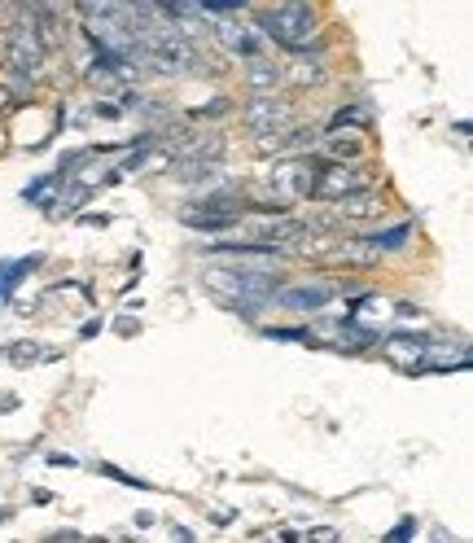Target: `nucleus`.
Listing matches in <instances>:
<instances>
[{
    "mask_svg": "<svg viewBox=\"0 0 473 543\" xmlns=\"http://www.w3.org/2000/svg\"><path fill=\"white\" fill-rule=\"evenodd\" d=\"M259 31L268 40H276L290 53H307L316 44V9L311 5H268L259 9Z\"/></svg>",
    "mask_w": 473,
    "mask_h": 543,
    "instance_id": "f257e3e1",
    "label": "nucleus"
},
{
    "mask_svg": "<svg viewBox=\"0 0 473 543\" xmlns=\"http://www.w3.org/2000/svg\"><path fill=\"white\" fill-rule=\"evenodd\" d=\"M44 53L49 49H44V40L36 36V27H31L27 18L0 27V57H5L9 71L18 79H36L44 71Z\"/></svg>",
    "mask_w": 473,
    "mask_h": 543,
    "instance_id": "f03ea898",
    "label": "nucleus"
},
{
    "mask_svg": "<svg viewBox=\"0 0 473 543\" xmlns=\"http://www.w3.org/2000/svg\"><path fill=\"white\" fill-rule=\"evenodd\" d=\"M368 180H373V176H368L364 163H329V167L316 171L311 198H320V202H346V198H355V193H364Z\"/></svg>",
    "mask_w": 473,
    "mask_h": 543,
    "instance_id": "7ed1b4c3",
    "label": "nucleus"
},
{
    "mask_svg": "<svg viewBox=\"0 0 473 543\" xmlns=\"http://www.w3.org/2000/svg\"><path fill=\"white\" fill-rule=\"evenodd\" d=\"M316 163L311 158H290V163H276L268 171V189L276 202H303L311 198V184H316Z\"/></svg>",
    "mask_w": 473,
    "mask_h": 543,
    "instance_id": "20e7f679",
    "label": "nucleus"
},
{
    "mask_svg": "<svg viewBox=\"0 0 473 543\" xmlns=\"http://www.w3.org/2000/svg\"><path fill=\"white\" fill-rule=\"evenodd\" d=\"M241 123L255 136H281L285 127L294 123V110H290V101H281V97H250L246 110H241Z\"/></svg>",
    "mask_w": 473,
    "mask_h": 543,
    "instance_id": "39448f33",
    "label": "nucleus"
},
{
    "mask_svg": "<svg viewBox=\"0 0 473 543\" xmlns=\"http://www.w3.org/2000/svg\"><path fill=\"white\" fill-rule=\"evenodd\" d=\"M382 355L403 373H425V355H430V342L417 338V333H395V338H386Z\"/></svg>",
    "mask_w": 473,
    "mask_h": 543,
    "instance_id": "423d86ee",
    "label": "nucleus"
},
{
    "mask_svg": "<svg viewBox=\"0 0 473 543\" xmlns=\"http://www.w3.org/2000/svg\"><path fill=\"white\" fill-rule=\"evenodd\" d=\"M333 285L329 281H307V285H285V290H276V303L290 307V311H320L333 303Z\"/></svg>",
    "mask_w": 473,
    "mask_h": 543,
    "instance_id": "0eeeda50",
    "label": "nucleus"
},
{
    "mask_svg": "<svg viewBox=\"0 0 473 543\" xmlns=\"http://www.w3.org/2000/svg\"><path fill=\"white\" fill-rule=\"evenodd\" d=\"M325 154L333 158V163H360V154H364V136L360 132H329L325 136Z\"/></svg>",
    "mask_w": 473,
    "mask_h": 543,
    "instance_id": "6e6552de",
    "label": "nucleus"
},
{
    "mask_svg": "<svg viewBox=\"0 0 473 543\" xmlns=\"http://www.w3.org/2000/svg\"><path fill=\"white\" fill-rule=\"evenodd\" d=\"M285 79V71L276 62H268V57H255V62L246 66V84L255 88V97H268V92Z\"/></svg>",
    "mask_w": 473,
    "mask_h": 543,
    "instance_id": "1a4fd4ad",
    "label": "nucleus"
},
{
    "mask_svg": "<svg viewBox=\"0 0 473 543\" xmlns=\"http://www.w3.org/2000/svg\"><path fill=\"white\" fill-rule=\"evenodd\" d=\"M412 241V224H399V228H386V233H373V237H364V246L382 259V254H390V250H403Z\"/></svg>",
    "mask_w": 473,
    "mask_h": 543,
    "instance_id": "9d476101",
    "label": "nucleus"
},
{
    "mask_svg": "<svg viewBox=\"0 0 473 543\" xmlns=\"http://www.w3.org/2000/svg\"><path fill=\"white\" fill-rule=\"evenodd\" d=\"M342 211H346V219H373V215L386 211V202H382V193L364 189V193H355V198H346Z\"/></svg>",
    "mask_w": 473,
    "mask_h": 543,
    "instance_id": "9b49d317",
    "label": "nucleus"
},
{
    "mask_svg": "<svg viewBox=\"0 0 473 543\" xmlns=\"http://www.w3.org/2000/svg\"><path fill=\"white\" fill-rule=\"evenodd\" d=\"M342 259H351V263H377V254L364 246V237L360 241H346L342 246Z\"/></svg>",
    "mask_w": 473,
    "mask_h": 543,
    "instance_id": "f8f14e48",
    "label": "nucleus"
},
{
    "mask_svg": "<svg viewBox=\"0 0 473 543\" xmlns=\"http://www.w3.org/2000/svg\"><path fill=\"white\" fill-rule=\"evenodd\" d=\"M101 473H106V478H114V482H123V487H136V491H154V487H149V482L132 478V473H123L119 465H101Z\"/></svg>",
    "mask_w": 473,
    "mask_h": 543,
    "instance_id": "ddd939ff",
    "label": "nucleus"
},
{
    "mask_svg": "<svg viewBox=\"0 0 473 543\" xmlns=\"http://www.w3.org/2000/svg\"><path fill=\"white\" fill-rule=\"evenodd\" d=\"M412 535H417V522H412V517H403V522H399V526L386 535V543H408Z\"/></svg>",
    "mask_w": 473,
    "mask_h": 543,
    "instance_id": "4468645a",
    "label": "nucleus"
},
{
    "mask_svg": "<svg viewBox=\"0 0 473 543\" xmlns=\"http://www.w3.org/2000/svg\"><path fill=\"white\" fill-rule=\"evenodd\" d=\"M307 543H342V535H338V526H311Z\"/></svg>",
    "mask_w": 473,
    "mask_h": 543,
    "instance_id": "2eb2a0df",
    "label": "nucleus"
},
{
    "mask_svg": "<svg viewBox=\"0 0 473 543\" xmlns=\"http://www.w3.org/2000/svg\"><path fill=\"white\" fill-rule=\"evenodd\" d=\"M9 106H14V101H9V88L0 84V110H9Z\"/></svg>",
    "mask_w": 473,
    "mask_h": 543,
    "instance_id": "dca6fc26",
    "label": "nucleus"
}]
</instances>
